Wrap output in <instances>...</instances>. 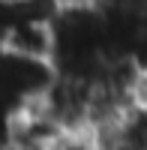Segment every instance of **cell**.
<instances>
[{
    "label": "cell",
    "instance_id": "cell-1",
    "mask_svg": "<svg viewBox=\"0 0 147 150\" xmlns=\"http://www.w3.org/2000/svg\"><path fill=\"white\" fill-rule=\"evenodd\" d=\"M0 48L6 54H18V57H27V60L51 63L54 60V18L27 15V12H9Z\"/></svg>",
    "mask_w": 147,
    "mask_h": 150
},
{
    "label": "cell",
    "instance_id": "cell-2",
    "mask_svg": "<svg viewBox=\"0 0 147 150\" xmlns=\"http://www.w3.org/2000/svg\"><path fill=\"white\" fill-rule=\"evenodd\" d=\"M45 150H99V141L90 129H63Z\"/></svg>",
    "mask_w": 147,
    "mask_h": 150
}]
</instances>
